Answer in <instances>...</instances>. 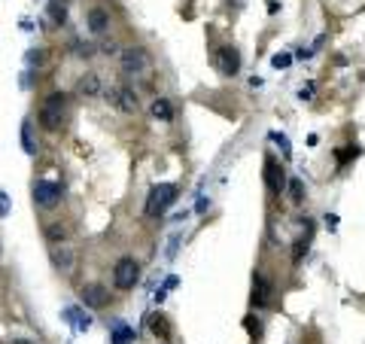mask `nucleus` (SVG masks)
I'll return each instance as SVG.
<instances>
[{"label":"nucleus","instance_id":"f257e3e1","mask_svg":"<svg viewBox=\"0 0 365 344\" xmlns=\"http://www.w3.org/2000/svg\"><path fill=\"white\" fill-rule=\"evenodd\" d=\"M64 107H67V95L64 91H52L49 98H46V104L40 107V125L46 128V131H58L61 125H64Z\"/></svg>","mask_w":365,"mask_h":344},{"label":"nucleus","instance_id":"f03ea898","mask_svg":"<svg viewBox=\"0 0 365 344\" xmlns=\"http://www.w3.org/2000/svg\"><path fill=\"white\" fill-rule=\"evenodd\" d=\"M177 201V186L174 183H155L149 189V198H146V216H161L171 204Z\"/></svg>","mask_w":365,"mask_h":344},{"label":"nucleus","instance_id":"7ed1b4c3","mask_svg":"<svg viewBox=\"0 0 365 344\" xmlns=\"http://www.w3.org/2000/svg\"><path fill=\"white\" fill-rule=\"evenodd\" d=\"M137 284H140V262L134 256H122L116 262V268H113V287L122 290V293H128Z\"/></svg>","mask_w":365,"mask_h":344},{"label":"nucleus","instance_id":"20e7f679","mask_svg":"<svg viewBox=\"0 0 365 344\" xmlns=\"http://www.w3.org/2000/svg\"><path fill=\"white\" fill-rule=\"evenodd\" d=\"M61 195H64V189H61V183H49V180H37L34 183V204L37 207H55L58 201H61Z\"/></svg>","mask_w":365,"mask_h":344},{"label":"nucleus","instance_id":"39448f33","mask_svg":"<svg viewBox=\"0 0 365 344\" xmlns=\"http://www.w3.org/2000/svg\"><path fill=\"white\" fill-rule=\"evenodd\" d=\"M122 70L125 73H146L149 70V52L146 49H140V46H131V49H122Z\"/></svg>","mask_w":365,"mask_h":344},{"label":"nucleus","instance_id":"423d86ee","mask_svg":"<svg viewBox=\"0 0 365 344\" xmlns=\"http://www.w3.org/2000/svg\"><path fill=\"white\" fill-rule=\"evenodd\" d=\"M49 259H52L55 271H61V274H73V268H76V250L67 244H55L49 250Z\"/></svg>","mask_w":365,"mask_h":344},{"label":"nucleus","instance_id":"0eeeda50","mask_svg":"<svg viewBox=\"0 0 365 344\" xmlns=\"http://www.w3.org/2000/svg\"><path fill=\"white\" fill-rule=\"evenodd\" d=\"M265 183H268V192H271V195H280V192L286 189V183H289V180H286V171H283V168L277 165V159H271V155L265 159Z\"/></svg>","mask_w":365,"mask_h":344},{"label":"nucleus","instance_id":"6e6552de","mask_svg":"<svg viewBox=\"0 0 365 344\" xmlns=\"http://www.w3.org/2000/svg\"><path fill=\"white\" fill-rule=\"evenodd\" d=\"M79 299H82L85 308H94V311L110 305V293H107V287H101V284H85V287L79 290Z\"/></svg>","mask_w":365,"mask_h":344},{"label":"nucleus","instance_id":"1a4fd4ad","mask_svg":"<svg viewBox=\"0 0 365 344\" xmlns=\"http://www.w3.org/2000/svg\"><path fill=\"white\" fill-rule=\"evenodd\" d=\"M216 64H219V70H222L225 76H235V73L241 70V52H238L235 46H222V49L216 52Z\"/></svg>","mask_w":365,"mask_h":344},{"label":"nucleus","instance_id":"9d476101","mask_svg":"<svg viewBox=\"0 0 365 344\" xmlns=\"http://www.w3.org/2000/svg\"><path fill=\"white\" fill-rule=\"evenodd\" d=\"M107 98H110V101H116V104H119V110H125V113H137V107H140V101H137V95H134L131 88H116V91H107Z\"/></svg>","mask_w":365,"mask_h":344},{"label":"nucleus","instance_id":"9b49d317","mask_svg":"<svg viewBox=\"0 0 365 344\" xmlns=\"http://www.w3.org/2000/svg\"><path fill=\"white\" fill-rule=\"evenodd\" d=\"M271 293H274L271 284H268L262 274H256V277H253V305H256V308H265V305L271 302Z\"/></svg>","mask_w":365,"mask_h":344},{"label":"nucleus","instance_id":"f8f14e48","mask_svg":"<svg viewBox=\"0 0 365 344\" xmlns=\"http://www.w3.org/2000/svg\"><path fill=\"white\" fill-rule=\"evenodd\" d=\"M88 27H91V34H107V27H110V12L101 9V6L88 9Z\"/></svg>","mask_w":365,"mask_h":344},{"label":"nucleus","instance_id":"ddd939ff","mask_svg":"<svg viewBox=\"0 0 365 344\" xmlns=\"http://www.w3.org/2000/svg\"><path fill=\"white\" fill-rule=\"evenodd\" d=\"M43 235H46V241H49V244L55 247V244H64V241H67V235H70V229H67L64 223H49Z\"/></svg>","mask_w":365,"mask_h":344},{"label":"nucleus","instance_id":"4468645a","mask_svg":"<svg viewBox=\"0 0 365 344\" xmlns=\"http://www.w3.org/2000/svg\"><path fill=\"white\" fill-rule=\"evenodd\" d=\"M21 146H24V152L27 155H37V137H34V125H30V119H24L21 122Z\"/></svg>","mask_w":365,"mask_h":344},{"label":"nucleus","instance_id":"2eb2a0df","mask_svg":"<svg viewBox=\"0 0 365 344\" xmlns=\"http://www.w3.org/2000/svg\"><path fill=\"white\" fill-rule=\"evenodd\" d=\"M76 91H79V95H97V91H101V76H97V73H85V76L76 82Z\"/></svg>","mask_w":365,"mask_h":344},{"label":"nucleus","instance_id":"dca6fc26","mask_svg":"<svg viewBox=\"0 0 365 344\" xmlns=\"http://www.w3.org/2000/svg\"><path fill=\"white\" fill-rule=\"evenodd\" d=\"M152 116L161 119V122H171V119H174V107H171V101H168V98H155V101H152Z\"/></svg>","mask_w":365,"mask_h":344},{"label":"nucleus","instance_id":"f3484780","mask_svg":"<svg viewBox=\"0 0 365 344\" xmlns=\"http://www.w3.org/2000/svg\"><path fill=\"white\" fill-rule=\"evenodd\" d=\"M131 341H134V329L125 326V323H116V326H113V338H110V344H131Z\"/></svg>","mask_w":365,"mask_h":344},{"label":"nucleus","instance_id":"a211bd4d","mask_svg":"<svg viewBox=\"0 0 365 344\" xmlns=\"http://www.w3.org/2000/svg\"><path fill=\"white\" fill-rule=\"evenodd\" d=\"M49 15H52V21L61 27V24L67 21V3H64V0H52V3H49Z\"/></svg>","mask_w":365,"mask_h":344},{"label":"nucleus","instance_id":"6ab92c4d","mask_svg":"<svg viewBox=\"0 0 365 344\" xmlns=\"http://www.w3.org/2000/svg\"><path fill=\"white\" fill-rule=\"evenodd\" d=\"M149 329H152L158 338H171V326H168V317H161V314L149 317Z\"/></svg>","mask_w":365,"mask_h":344},{"label":"nucleus","instance_id":"aec40b11","mask_svg":"<svg viewBox=\"0 0 365 344\" xmlns=\"http://www.w3.org/2000/svg\"><path fill=\"white\" fill-rule=\"evenodd\" d=\"M67 317H73V326H76L79 332H85V329L91 326V317H88V314H82L79 308H67Z\"/></svg>","mask_w":365,"mask_h":344},{"label":"nucleus","instance_id":"412c9836","mask_svg":"<svg viewBox=\"0 0 365 344\" xmlns=\"http://www.w3.org/2000/svg\"><path fill=\"white\" fill-rule=\"evenodd\" d=\"M286 189H289V201H292V204H302V201H305V183H302V180H289Z\"/></svg>","mask_w":365,"mask_h":344},{"label":"nucleus","instance_id":"4be33fe9","mask_svg":"<svg viewBox=\"0 0 365 344\" xmlns=\"http://www.w3.org/2000/svg\"><path fill=\"white\" fill-rule=\"evenodd\" d=\"M335 155H338V165H347L350 159H356V155H359V146H341Z\"/></svg>","mask_w":365,"mask_h":344},{"label":"nucleus","instance_id":"5701e85b","mask_svg":"<svg viewBox=\"0 0 365 344\" xmlns=\"http://www.w3.org/2000/svg\"><path fill=\"white\" fill-rule=\"evenodd\" d=\"M73 52H76L79 58H91V55H94V46H91V43H82V40H76V43H73Z\"/></svg>","mask_w":365,"mask_h":344},{"label":"nucleus","instance_id":"b1692460","mask_svg":"<svg viewBox=\"0 0 365 344\" xmlns=\"http://www.w3.org/2000/svg\"><path fill=\"white\" fill-rule=\"evenodd\" d=\"M244 326H247V332H250L253 338H259V335H262V323H259L253 314H250V317H244Z\"/></svg>","mask_w":365,"mask_h":344},{"label":"nucleus","instance_id":"393cba45","mask_svg":"<svg viewBox=\"0 0 365 344\" xmlns=\"http://www.w3.org/2000/svg\"><path fill=\"white\" fill-rule=\"evenodd\" d=\"M43 61H46V49H30V52H27V64H37V67H40Z\"/></svg>","mask_w":365,"mask_h":344},{"label":"nucleus","instance_id":"a878e982","mask_svg":"<svg viewBox=\"0 0 365 344\" xmlns=\"http://www.w3.org/2000/svg\"><path fill=\"white\" fill-rule=\"evenodd\" d=\"M271 64L283 70V67H289V64H292V55H274V58H271Z\"/></svg>","mask_w":365,"mask_h":344},{"label":"nucleus","instance_id":"bb28decb","mask_svg":"<svg viewBox=\"0 0 365 344\" xmlns=\"http://www.w3.org/2000/svg\"><path fill=\"white\" fill-rule=\"evenodd\" d=\"M271 140H274V143H280V149H283V155H289V140H286V137H283L280 131H274V134H271Z\"/></svg>","mask_w":365,"mask_h":344},{"label":"nucleus","instance_id":"cd10ccee","mask_svg":"<svg viewBox=\"0 0 365 344\" xmlns=\"http://www.w3.org/2000/svg\"><path fill=\"white\" fill-rule=\"evenodd\" d=\"M6 213H9V195L0 189V216H6Z\"/></svg>","mask_w":365,"mask_h":344},{"label":"nucleus","instance_id":"c85d7f7f","mask_svg":"<svg viewBox=\"0 0 365 344\" xmlns=\"http://www.w3.org/2000/svg\"><path fill=\"white\" fill-rule=\"evenodd\" d=\"M326 226H329V232H335V229H338V216L329 213V216H326Z\"/></svg>","mask_w":365,"mask_h":344},{"label":"nucleus","instance_id":"c756f323","mask_svg":"<svg viewBox=\"0 0 365 344\" xmlns=\"http://www.w3.org/2000/svg\"><path fill=\"white\" fill-rule=\"evenodd\" d=\"M101 49H104V52H107V55H110V52H113V49H116V43H113V40H104V43H101Z\"/></svg>","mask_w":365,"mask_h":344},{"label":"nucleus","instance_id":"7c9ffc66","mask_svg":"<svg viewBox=\"0 0 365 344\" xmlns=\"http://www.w3.org/2000/svg\"><path fill=\"white\" fill-rule=\"evenodd\" d=\"M207 204H210V201H207V198H201V201H198V207H195V210H198V213H204V210H207Z\"/></svg>","mask_w":365,"mask_h":344},{"label":"nucleus","instance_id":"2f4dec72","mask_svg":"<svg viewBox=\"0 0 365 344\" xmlns=\"http://www.w3.org/2000/svg\"><path fill=\"white\" fill-rule=\"evenodd\" d=\"M177 284H180V280H177V277H168V280H164V290H174V287H177Z\"/></svg>","mask_w":365,"mask_h":344},{"label":"nucleus","instance_id":"473e14b6","mask_svg":"<svg viewBox=\"0 0 365 344\" xmlns=\"http://www.w3.org/2000/svg\"><path fill=\"white\" fill-rule=\"evenodd\" d=\"M164 299H168V290H158V293H155V302H158V305H161V302H164Z\"/></svg>","mask_w":365,"mask_h":344},{"label":"nucleus","instance_id":"72a5a7b5","mask_svg":"<svg viewBox=\"0 0 365 344\" xmlns=\"http://www.w3.org/2000/svg\"><path fill=\"white\" fill-rule=\"evenodd\" d=\"M9 344H30V341H24V338H15V341H9Z\"/></svg>","mask_w":365,"mask_h":344},{"label":"nucleus","instance_id":"f704fd0d","mask_svg":"<svg viewBox=\"0 0 365 344\" xmlns=\"http://www.w3.org/2000/svg\"><path fill=\"white\" fill-rule=\"evenodd\" d=\"M228 3H235V6H241V0H228Z\"/></svg>","mask_w":365,"mask_h":344}]
</instances>
